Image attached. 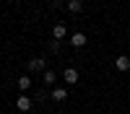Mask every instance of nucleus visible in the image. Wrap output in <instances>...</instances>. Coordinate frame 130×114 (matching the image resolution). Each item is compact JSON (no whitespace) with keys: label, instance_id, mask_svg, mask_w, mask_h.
I'll use <instances>...</instances> for the list:
<instances>
[{"label":"nucleus","instance_id":"f257e3e1","mask_svg":"<svg viewBox=\"0 0 130 114\" xmlns=\"http://www.w3.org/2000/svg\"><path fill=\"white\" fill-rule=\"evenodd\" d=\"M62 78H65V83H70V86H75V83H78V78H81V73L75 70V67H68L62 73Z\"/></svg>","mask_w":130,"mask_h":114},{"label":"nucleus","instance_id":"f03ea898","mask_svg":"<svg viewBox=\"0 0 130 114\" xmlns=\"http://www.w3.org/2000/svg\"><path fill=\"white\" fill-rule=\"evenodd\" d=\"M70 47H75V49L86 47V34H81V31H75V34H70Z\"/></svg>","mask_w":130,"mask_h":114},{"label":"nucleus","instance_id":"7ed1b4c3","mask_svg":"<svg viewBox=\"0 0 130 114\" xmlns=\"http://www.w3.org/2000/svg\"><path fill=\"white\" fill-rule=\"evenodd\" d=\"M115 67L120 70V73H125V70H130V57H127V55H120V57L115 60Z\"/></svg>","mask_w":130,"mask_h":114},{"label":"nucleus","instance_id":"20e7f679","mask_svg":"<svg viewBox=\"0 0 130 114\" xmlns=\"http://www.w3.org/2000/svg\"><path fill=\"white\" fill-rule=\"evenodd\" d=\"M65 34H68V26H65V24H57L55 29H52V36H55L57 41H60V39H62Z\"/></svg>","mask_w":130,"mask_h":114},{"label":"nucleus","instance_id":"39448f33","mask_svg":"<svg viewBox=\"0 0 130 114\" xmlns=\"http://www.w3.org/2000/svg\"><path fill=\"white\" fill-rule=\"evenodd\" d=\"M16 106H18L21 111H29V109H31V99H29V96H18V101H16Z\"/></svg>","mask_w":130,"mask_h":114},{"label":"nucleus","instance_id":"423d86ee","mask_svg":"<svg viewBox=\"0 0 130 114\" xmlns=\"http://www.w3.org/2000/svg\"><path fill=\"white\" fill-rule=\"evenodd\" d=\"M29 70H31V73H34V70H44V60H42V57L29 60Z\"/></svg>","mask_w":130,"mask_h":114},{"label":"nucleus","instance_id":"0eeeda50","mask_svg":"<svg viewBox=\"0 0 130 114\" xmlns=\"http://www.w3.org/2000/svg\"><path fill=\"white\" fill-rule=\"evenodd\" d=\"M68 10L70 13H81L83 10V0H68Z\"/></svg>","mask_w":130,"mask_h":114},{"label":"nucleus","instance_id":"6e6552de","mask_svg":"<svg viewBox=\"0 0 130 114\" xmlns=\"http://www.w3.org/2000/svg\"><path fill=\"white\" fill-rule=\"evenodd\" d=\"M52 99L55 101H65L68 99V88H52Z\"/></svg>","mask_w":130,"mask_h":114},{"label":"nucleus","instance_id":"1a4fd4ad","mask_svg":"<svg viewBox=\"0 0 130 114\" xmlns=\"http://www.w3.org/2000/svg\"><path fill=\"white\" fill-rule=\"evenodd\" d=\"M18 88H21V91H29V88H31V78H29V75H21V78H18Z\"/></svg>","mask_w":130,"mask_h":114},{"label":"nucleus","instance_id":"9d476101","mask_svg":"<svg viewBox=\"0 0 130 114\" xmlns=\"http://www.w3.org/2000/svg\"><path fill=\"white\" fill-rule=\"evenodd\" d=\"M55 70H44V83H47V86H52V83H55Z\"/></svg>","mask_w":130,"mask_h":114},{"label":"nucleus","instance_id":"9b49d317","mask_svg":"<svg viewBox=\"0 0 130 114\" xmlns=\"http://www.w3.org/2000/svg\"><path fill=\"white\" fill-rule=\"evenodd\" d=\"M50 49H52V52H60V41H57V39H52V44H50Z\"/></svg>","mask_w":130,"mask_h":114},{"label":"nucleus","instance_id":"f8f14e48","mask_svg":"<svg viewBox=\"0 0 130 114\" xmlns=\"http://www.w3.org/2000/svg\"><path fill=\"white\" fill-rule=\"evenodd\" d=\"M0 91H3V88H0Z\"/></svg>","mask_w":130,"mask_h":114}]
</instances>
